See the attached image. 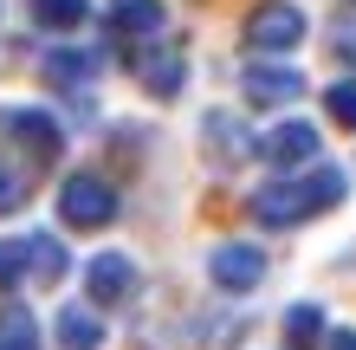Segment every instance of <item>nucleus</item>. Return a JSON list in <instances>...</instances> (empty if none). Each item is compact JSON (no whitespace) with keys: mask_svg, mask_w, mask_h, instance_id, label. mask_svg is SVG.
<instances>
[{"mask_svg":"<svg viewBox=\"0 0 356 350\" xmlns=\"http://www.w3.org/2000/svg\"><path fill=\"white\" fill-rule=\"evenodd\" d=\"M343 169H330V162H311L305 175H279V182H266V189L246 195V208H253L259 228H298V221L311 214H324V208H337L343 201Z\"/></svg>","mask_w":356,"mask_h":350,"instance_id":"nucleus-1","label":"nucleus"},{"mask_svg":"<svg viewBox=\"0 0 356 350\" xmlns=\"http://www.w3.org/2000/svg\"><path fill=\"white\" fill-rule=\"evenodd\" d=\"M58 214H65V228H111L117 221V189L104 175H91V169H78V175H65L58 182Z\"/></svg>","mask_w":356,"mask_h":350,"instance_id":"nucleus-2","label":"nucleus"},{"mask_svg":"<svg viewBox=\"0 0 356 350\" xmlns=\"http://www.w3.org/2000/svg\"><path fill=\"white\" fill-rule=\"evenodd\" d=\"M305 39V13L291 0H266V7L246 13V46L253 52H291Z\"/></svg>","mask_w":356,"mask_h":350,"instance_id":"nucleus-3","label":"nucleus"},{"mask_svg":"<svg viewBox=\"0 0 356 350\" xmlns=\"http://www.w3.org/2000/svg\"><path fill=\"white\" fill-rule=\"evenodd\" d=\"M207 279H214L220 292H253L266 279V253L253 240H220L214 253H207Z\"/></svg>","mask_w":356,"mask_h":350,"instance_id":"nucleus-4","label":"nucleus"},{"mask_svg":"<svg viewBox=\"0 0 356 350\" xmlns=\"http://www.w3.org/2000/svg\"><path fill=\"white\" fill-rule=\"evenodd\" d=\"M201 150L220 162V169H240L246 156H259V143H253V130L234 117V111H207L201 117Z\"/></svg>","mask_w":356,"mask_h":350,"instance_id":"nucleus-5","label":"nucleus"},{"mask_svg":"<svg viewBox=\"0 0 356 350\" xmlns=\"http://www.w3.org/2000/svg\"><path fill=\"white\" fill-rule=\"evenodd\" d=\"M259 156H266L279 175H291V169H311V162H318V130L291 117V123H279V130H272V136L259 143Z\"/></svg>","mask_w":356,"mask_h":350,"instance_id":"nucleus-6","label":"nucleus"},{"mask_svg":"<svg viewBox=\"0 0 356 350\" xmlns=\"http://www.w3.org/2000/svg\"><path fill=\"white\" fill-rule=\"evenodd\" d=\"M130 292H136L130 253H97V260L85 266V299H91V305H123Z\"/></svg>","mask_w":356,"mask_h":350,"instance_id":"nucleus-7","label":"nucleus"},{"mask_svg":"<svg viewBox=\"0 0 356 350\" xmlns=\"http://www.w3.org/2000/svg\"><path fill=\"white\" fill-rule=\"evenodd\" d=\"M0 136H13V143H26V150L39 162H52L58 150H65V130L46 117V111H0Z\"/></svg>","mask_w":356,"mask_h":350,"instance_id":"nucleus-8","label":"nucleus"},{"mask_svg":"<svg viewBox=\"0 0 356 350\" xmlns=\"http://www.w3.org/2000/svg\"><path fill=\"white\" fill-rule=\"evenodd\" d=\"M240 91H246V104L279 111V104H291V97H305V78L291 72V65H246Z\"/></svg>","mask_w":356,"mask_h":350,"instance_id":"nucleus-9","label":"nucleus"},{"mask_svg":"<svg viewBox=\"0 0 356 350\" xmlns=\"http://www.w3.org/2000/svg\"><path fill=\"white\" fill-rule=\"evenodd\" d=\"M39 78L58 91H78V85H91L97 78V52H78V46H52L46 58H39Z\"/></svg>","mask_w":356,"mask_h":350,"instance_id":"nucleus-10","label":"nucleus"},{"mask_svg":"<svg viewBox=\"0 0 356 350\" xmlns=\"http://www.w3.org/2000/svg\"><path fill=\"white\" fill-rule=\"evenodd\" d=\"M136 78L149 85V97H175V91H181V78H188L181 46H156V52H143V58H136Z\"/></svg>","mask_w":356,"mask_h":350,"instance_id":"nucleus-11","label":"nucleus"},{"mask_svg":"<svg viewBox=\"0 0 356 350\" xmlns=\"http://www.w3.org/2000/svg\"><path fill=\"white\" fill-rule=\"evenodd\" d=\"M104 13H111V26L117 33H130V39H143V33H162V0H104Z\"/></svg>","mask_w":356,"mask_h":350,"instance_id":"nucleus-12","label":"nucleus"},{"mask_svg":"<svg viewBox=\"0 0 356 350\" xmlns=\"http://www.w3.org/2000/svg\"><path fill=\"white\" fill-rule=\"evenodd\" d=\"M104 344V318L91 305H65L58 312V350H97Z\"/></svg>","mask_w":356,"mask_h":350,"instance_id":"nucleus-13","label":"nucleus"},{"mask_svg":"<svg viewBox=\"0 0 356 350\" xmlns=\"http://www.w3.org/2000/svg\"><path fill=\"white\" fill-rule=\"evenodd\" d=\"M65 266H72V260H65V246H58L52 234H33V240H26V273H33L39 285H58V279H65Z\"/></svg>","mask_w":356,"mask_h":350,"instance_id":"nucleus-14","label":"nucleus"},{"mask_svg":"<svg viewBox=\"0 0 356 350\" xmlns=\"http://www.w3.org/2000/svg\"><path fill=\"white\" fill-rule=\"evenodd\" d=\"M33 19L46 33H72V26L91 19V0H33Z\"/></svg>","mask_w":356,"mask_h":350,"instance_id":"nucleus-15","label":"nucleus"},{"mask_svg":"<svg viewBox=\"0 0 356 350\" xmlns=\"http://www.w3.org/2000/svg\"><path fill=\"white\" fill-rule=\"evenodd\" d=\"M0 350H39V324L26 305H0Z\"/></svg>","mask_w":356,"mask_h":350,"instance_id":"nucleus-16","label":"nucleus"},{"mask_svg":"<svg viewBox=\"0 0 356 350\" xmlns=\"http://www.w3.org/2000/svg\"><path fill=\"white\" fill-rule=\"evenodd\" d=\"M318 337H324V312H318V305H291V312H285V344L311 350Z\"/></svg>","mask_w":356,"mask_h":350,"instance_id":"nucleus-17","label":"nucleus"},{"mask_svg":"<svg viewBox=\"0 0 356 350\" xmlns=\"http://www.w3.org/2000/svg\"><path fill=\"white\" fill-rule=\"evenodd\" d=\"M324 111L343 123V130H356V78H337V85L324 91Z\"/></svg>","mask_w":356,"mask_h":350,"instance_id":"nucleus-18","label":"nucleus"},{"mask_svg":"<svg viewBox=\"0 0 356 350\" xmlns=\"http://www.w3.org/2000/svg\"><path fill=\"white\" fill-rule=\"evenodd\" d=\"M19 273H26V240H7L0 246V285H13Z\"/></svg>","mask_w":356,"mask_h":350,"instance_id":"nucleus-19","label":"nucleus"},{"mask_svg":"<svg viewBox=\"0 0 356 350\" xmlns=\"http://www.w3.org/2000/svg\"><path fill=\"white\" fill-rule=\"evenodd\" d=\"M19 201H26V182H19V175H7V169H0V214H13V208H19Z\"/></svg>","mask_w":356,"mask_h":350,"instance_id":"nucleus-20","label":"nucleus"},{"mask_svg":"<svg viewBox=\"0 0 356 350\" xmlns=\"http://www.w3.org/2000/svg\"><path fill=\"white\" fill-rule=\"evenodd\" d=\"M330 350H356V331H330Z\"/></svg>","mask_w":356,"mask_h":350,"instance_id":"nucleus-21","label":"nucleus"},{"mask_svg":"<svg viewBox=\"0 0 356 350\" xmlns=\"http://www.w3.org/2000/svg\"><path fill=\"white\" fill-rule=\"evenodd\" d=\"M350 7H356V0H350Z\"/></svg>","mask_w":356,"mask_h":350,"instance_id":"nucleus-22","label":"nucleus"}]
</instances>
